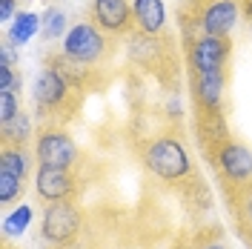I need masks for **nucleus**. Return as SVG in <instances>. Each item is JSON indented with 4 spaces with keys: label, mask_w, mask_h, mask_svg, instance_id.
<instances>
[{
    "label": "nucleus",
    "mask_w": 252,
    "mask_h": 249,
    "mask_svg": "<svg viewBox=\"0 0 252 249\" xmlns=\"http://www.w3.org/2000/svg\"><path fill=\"white\" fill-rule=\"evenodd\" d=\"M138 157H141V166L149 172V178L160 181L163 187H172L189 209H206L212 203L209 187L201 178L192 149L187 138L181 135L178 124L143 140L138 146Z\"/></svg>",
    "instance_id": "f257e3e1"
},
{
    "label": "nucleus",
    "mask_w": 252,
    "mask_h": 249,
    "mask_svg": "<svg viewBox=\"0 0 252 249\" xmlns=\"http://www.w3.org/2000/svg\"><path fill=\"white\" fill-rule=\"evenodd\" d=\"M32 100H34L37 126H66L69 121L78 118L80 106L86 100V92L63 69L43 61V69L34 78Z\"/></svg>",
    "instance_id": "f03ea898"
},
{
    "label": "nucleus",
    "mask_w": 252,
    "mask_h": 249,
    "mask_svg": "<svg viewBox=\"0 0 252 249\" xmlns=\"http://www.w3.org/2000/svg\"><path fill=\"white\" fill-rule=\"evenodd\" d=\"M204 157L215 175L220 198L226 209H232L238 201H244L252 192V149L238 138H229L204 149Z\"/></svg>",
    "instance_id": "7ed1b4c3"
},
{
    "label": "nucleus",
    "mask_w": 252,
    "mask_h": 249,
    "mask_svg": "<svg viewBox=\"0 0 252 249\" xmlns=\"http://www.w3.org/2000/svg\"><path fill=\"white\" fill-rule=\"evenodd\" d=\"M58 52H61L63 58H69L72 63L83 66V69L103 75L106 66L118 55V37L106 34L97 23H92L86 17V20H78V23L69 26V31L63 34Z\"/></svg>",
    "instance_id": "20e7f679"
},
{
    "label": "nucleus",
    "mask_w": 252,
    "mask_h": 249,
    "mask_svg": "<svg viewBox=\"0 0 252 249\" xmlns=\"http://www.w3.org/2000/svg\"><path fill=\"white\" fill-rule=\"evenodd\" d=\"M126 55L138 69L155 75L158 83H163V86H175L181 78V52H178L172 29L163 34L132 31L129 43H126Z\"/></svg>",
    "instance_id": "39448f33"
},
{
    "label": "nucleus",
    "mask_w": 252,
    "mask_h": 249,
    "mask_svg": "<svg viewBox=\"0 0 252 249\" xmlns=\"http://www.w3.org/2000/svg\"><path fill=\"white\" fill-rule=\"evenodd\" d=\"M244 17L241 0H201V3H187L178 9L181 20V40L195 37V34H215V37H232Z\"/></svg>",
    "instance_id": "423d86ee"
},
{
    "label": "nucleus",
    "mask_w": 252,
    "mask_h": 249,
    "mask_svg": "<svg viewBox=\"0 0 252 249\" xmlns=\"http://www.w3.org/2000/svg\"><path fill=\"white\" fill-rule=\"evenodd\" d=\"M34 160L37 166L52 169H86V155L66 126H37L34 135Z\"/></svg>",
    "instance_id": "0eeeda50"
},
{
    "label": "nucleus",
    "mask_w": 252,
    "mask_h": 249,
    "mask_svg": "<svg viewBox=\"0 0 252 249\" xmlns=\"http://www.w3.org/2000/svg\"><path fill=\"white\" fill-rule=\"evenodd\" d=\"M86 232V209L80 201L46 203L40 220V244L46 249H63Z\"/></svg>",
    "instance_id": "6e6552de"
},
{
    "label": "nucleus",
    "mask_w": 252,
    "mask_h": 249,
    "mask_svg": "<svg viewBox=\"0 0 252 249\" xmlns=\"http://www.w3.org/2000/svg\"><path fill=\"white\" fill-rule=\"evenodd\" d=\"M86 192V175L83 169H52L37 166L34 172V195L40 203L80 201Z\"/></svg>",
    "instance_id": "1a4fd4ad"
},
{
    "label": "nucleus",
    "mask_w": 252,
    "mask_h": 249,
    "mask_svg": "<svg viewBox=\"0 0 252 249\" xmlns=\"http://www.w3.org/2000/svg\"><path fill=\"white\" fill-rule=\"evenodd\" d=\"M86 17L112 37H129L135 31L132 0H92Z\"/></svg>",
    "instance_id": "9d476101"
},
{
    "label": "nucleus",
    "mask_w": 252,
    "mask_h": 249,
    "mask_svg": "<svg viewBox=\"0 0 252 249\" xmlns=\"http://www.w3.org/2000/svg\"><path fill=\"white\" fill-rule=\"evenodd\" d=\"M135 31L141 34H163L169 31V15L163 0H132Z\"/></svg>",
    "instance_id": "9b49d317"
},
{
    "label": "nucleus",
    "mask_w": 252,
    "mask_h": 249,
    "mask_svg": "<svg viewBox=\"0 0 252 249\" xmlns=\"http://www.w3.org/2000/svg\"><path fill=\"white\" fill-rule=\"evenodd\" d=\"M0 169L12 172L23 181L34 178V172H37L34 149L32 146H15V143H0Z\"/></svg>",
    "instance_id": "f8f14e48"
},
{
    "label": "nucleus",
    "mask_w": 252,
    "mask_h": 249,
    "mask_svg": "<svg viewBox=\"0 0 252 249\" xmlns=\"http://www.w3.org/2000/svg\"><path fill=\"white\" fill-rule=\"evenodd\" d=\"M34 135H37V129H34V124H32V118L26 112H20L9 124H0V143L29 146V143H34Z\"/></svg>",
    "instance_id": "ddd939ff"
},
{
    "label": "nucleus",
    "mask_w": 252,
    "mask_h": 249,
    "mask_svg": "<svg viewBox=\"0 0 252 249\" xmlns=\"http://www.w3.org/2000/svg\"><path fill=\"white\" fill-rule=\"evenodd\" d=\"M37 31H40V15H37V12H17L15 20H12L9 29H6V37L20 49V46H26Z\"/></svg>",
    "instance_id": "4468645a"
},
{
    "label": "nucleus",
    "mask_w": 252,
    "mask_h": 249,
    "mask_svg": "<svg viewBox=\"0 0 252 249\" xmlns=\"http://www.w3.org/2000/svg\"><path fill=\"white\" fill-rule=\"evenodd\" d=\"M40 31H43V40H58V37H63L66 34V12L63 9H58V6H49L46 12L40 15Z\"/></svg>",
    "instance_id": "2eb2a0df"
},
{
    "label": "nucleus",
    "mask_w": 252,
    "mask_h": 249,
    "mask_svg": "<svg viewBox=\"0 0 252 249\" xmlns=\"http://www.w3.org/2000/svg\"><path fill=\"white\" fill-rule=\"evenodd\" d=\"M26 195V181L17 178L12 172L0 169V203L3 206H12V203H20Z\"/></svg>",
    "instance_id": "dca6fc26"
},
{
    "label": "nucleus",
    "mask_w": 252,
    "mask_h": 249,
    "mask_svg": "<svg viewBox=\"0 0 252 249\" xmlns=\"http://www.w3.org/2000/svg\"><path fill=\"white\" fill-rule=\"evenodd\" d=\"M32 206H26V203H20L17 209H12L6 218H3V238H15V235H23L26 229H29L32 223Z\"/></svg>",
    "instance_id": "f3484780"
},
{
    "label": "nucleus",
    "mask_w": 252,
    "mask_h": 249,
    "mask_svg": "<svg viewBox=\"0 0 252 249\" xmlns=\"http://www.w3.org/2000/svg\"><path fill=\"white\" fill-rule=\"evenodd\" d=\"M20 112H23V106H20V92L0 89V124H9V121H15Z\"/></svg>",
    "instance_id": "a211bd4d"
},
{
    "label": "nucleus",
    "mask_w": 252,
    "mask_h": 249,
    "mask_svg": "<svg viewBox=\"0 0 252 249\" xmlns=\"http://www.w3.org/2000/svg\"><path fill=\"white\" fill-rule=\"evenodd\" d=\"M23 80H20V72H15V66H0V89H12V92H20Z\"/></svg>",
    "instance_id": "6ab92c4d"
},
{
    "label": "nucleus",
    "mask_w": 252,
    "mask_h": 249,
    "mask_svg": "<svg viewBox=\"0 0 252 249\" xmlns=\"http://www.w3.org/2000/svg\"><path fill=\"white\" fill-rule=\"evenodd\" d=\"M0 66H17V46L9 37H3L0 43Z\"/></svg>",
    "instance_id": "aec40b11"
},
{
    "label": "nucleus",
    "mask_w": 252,
    "mask_h": 249,
    "mask_svg": "<svg viewBox=\"0 0 252 249\" xmlns=\"http://www.w3.org/2000/svg\"><path fill=\"white\" fill-rule=\"evenodd\" d=\"M17 3L20 0H0V23H12L15 20V15L20 12Z\"/></svg>",
    "instance_id": "412c9836"
},
{
    "label": "nucleus",
    "mask_w": 252,
    "mask_h": 249,
    "mask_svg": "<svg viewBox=\"0 0 252 249\" xmlns=\"http://www.w3.org/2000/svg\"><path fill=\"white\" fill-rule=\"evenodd\" d=\"M195 249H229V247H226L220 238H212V241H204V244H198Z\"/></svg>",
    "instance_id": "4be33fe9"
},
{
    "label": "nucleus",
    "mask_w": 252,
    "mask_h": 249,
    "mask_svg": "<svg viewBox=\"0 0 252 249\" xmlns=\"http://www.w3.org/2000/svg\"><path fill=\"white\" fill-rule=\"evenodd\" d=\"M241 9H244V20L250 23V29H252V0H241Z\"/></svg>",
    "instance_id": "5701e85b"
},
{
    "label": "nucleus",
    "mask_w": 252,
    "mask_h": 249,
    "mask_svg": "<svg viewBox=\"0 0 252 249\" xmlns=\"http://www.w3.org/2000/svg\"><path fill=\"white\" fill-rule=\"evenodd\" d=\"M0 249H17V247H12V241H9V238H3V247Z\"/></svg>",
    "instance_id": "b1692460"
},
{
    "label": "nucleus",
    "mask_w": 252,
    "mask_h": 249,
    "mask_svg": "<svg viewBox=\"0 0 252 249\" xmlns=\"http://www.w3.org/2000/svg\"><path fill=\"white\" fill-rule=\"evenodd\" d=\"M187 3H201V0H187Z\"/></svg>",
    "instance_id": "393cba45"
}]
</instances>
